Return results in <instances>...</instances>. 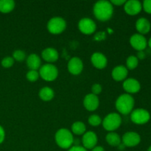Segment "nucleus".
<instances>
[{
    "label": "nucleus",
    "mask_w": 151,
    "mask_h": 151,
    "mask_svg": "<svg viewBox=\"0 0 151 151\" xmlns=\"http://www.w3.org/2000/svg\"><path fill=\"white\" fill-rule=\"evenodd\" d=\"M39 75L46 81H54L58 76V69L52 63H47L39 69Z\"/></svg>",
    "instance_id": "6"
},
{
    "label": "nucleus",
    "mask_w": 151,
    "mask_h": 151,
    "mask_svg": "<svg viewBox=\"0 0 151 151\" xmlns=\"http://www.w3.org/2000/svg\"><path fill=\"white\" fill-rule=\"evenodd\" d=\"M12 57L14 59V60H16L18 62H22L26 59V53L23 50H15L13 52V56Z\"/></svg>",
    "instance_id": "27"
},
{
    "label": "nucleus",
    "mask_w": 151,
    "mask_h": 151,
    "mask_svg": "<svg viewBox=\"0 0 151 151\" xmlns=\"http://www.w3.org/2000/svg\"><path fill=\"white\" fill-rule=\"evenodd\" d=\"M97 136L93 131H87L83 135L82 143L83 147L85 149H91L94 148L97 144Z\"/></svg>",
    "instance_id": "13"
},
{
    "label": "nucleus",
    "mask_w": 151,
    "mask_h": 151,
    "mask_svg": "<svg viewBox=\"0 0 151 151\" xmlns=\"http://www.w3.org/2000/svg\"><path fill=\"white\" fill-rule=\"evenodd\" d=\"M147 151H151V145L149 146V147L147 148Z\"/></svg>",
    "instance_id": "40"
},
{
    "label": "nucleus",
    "mask_w": 151,
    "mask_h": 151,
    "mask_svg": "<svg viewBox=\"0 0 151 151\" xmlns=\"http://www.w3.org/2000/svg\"><path fill=\"white\" fill-rule=\"evenodd\" d=\"M125 1H126L125 0H111V1H110V2L111 3L112 5L121 6V5H124Z\"/></svg>",
    "instance_id": "33"
},
{
    "label": "nucleus",
    "mask_w": 151,
    "mask_h": 151,
    "mask_svg": "<svg viewBox=\"0 0 151 151\" xmlns=\"http://www.w3.org/2000/svg\"><path fill=\"white\" fill-rule=\"evenodd\" d=\"M128 69H127L126 66L122 65L115 66L111 72L112 78L116 81H125L128 77Z\"/></svg>",
    "instance_id": "18"
},
{
    "label": "nucleus",
    "mask_w": 151,
    "mask_h": 151,
    "mask_svg": "<svg viewBox=\"0 0 151 151\" xmlns=\"http://www.w3.org/2000/svg\"><path fill=\"white\" fill-rule=\"evenodd\" d=\"M91 151H105V150L102 146H95L94 148L91 149Z\"/></svg>",
    "instance_id": "37"
},
{
    "label": "nucleus",
    "mask_w": 151,
    "mask_h": 151,
    "mask_svg": "<svg viewBox=\"0 0 151 151\" xmlns=\"http://www.w3.org/2000/svg\"><path fill=\"white\" fill-rule=\"evenodd\" d=\"M93 13L96 19L100 22H107L113 16L114 7L110 1H97L93 6Z\"/></svg>",
    "instance_id": "1"
},
{
    "label": "nucleus",
    "mask_w": 151,
    "mask_h": 151,
    "mask_svg": "<svg viewBox=\"0 0 151 151\" xmlns=\"http://www.w3.org/2000/svg\"><path fill=\"white\" fill-rule=\"evenodd\" d=\"M130 44L137 51H144L147 46V41L143 35L135 33L130 38Z\"/></svg>",
    "instance_id": "9"
},
{
    "label": "nucleus",
    "mask_w": 151,
    "mask_h": 151,
    "mask_svg": "<svg viewBox=\"0 0 151 151\" xmlns=\"http://www.w3.org/2000/svg\"><path fill=\"white\" fill-rule=\"evenodd\" d=\"M139 65V60L135 55H131L126 59V68L128 70L135 69Z\"/></svg>",
    "instance_id": "25"
},
{
    "label": "nucleus",
    "mask_w": 151,
    "mask_h": 151,
    "mask_svg": "<svg viewBox=\"0 0 151 151\" xmlns=\"http://www.w3.org/2000/svg\"><path fill=\"white\" fill-rule=\"evenodd\" d=\"M122 124V118L117 113L109 114L102 121V125L105 130L109 132H114L120 127Z\"/></svg>",
    "instance_id": "4"
},
{
    "label": "nucleus",
    "mask_w": 151,
    "mask_h": 151,
    "mask_svg": "<svg viewBox=\"0 0 151 151\" xmlns=\"http://www.w3.org/2000/svg\"><path fill=\"white\" fill-rule=\"evenodd\" d=\"M41 58L48 63H54L58 60L59 55L57 50L52 47H47L41 52Z\"/></svg>",
    "instance_id": "19"
},
{
    "label": "nucleus",
    "mask_w": 151,
    "mask_h": 151,
    "mask_svg": "<svg viewBox=\"0 0 151 151\" xmlns=\"http://www.w3.org/2000/svg\"><path fill=\"white\" fill-rule=\"evenodd\" d=\"M39 72L35 70H29L26 74V78L29 82H35L39 78Z\"/></svg>",
    "instance_id": "28"
},
{
    "label": "nucleus",
    "mask_w": 151,
    "mask_h": 151,
    "mask_svg": "<svg viewBox=\"0 0 151 151\" xmlns=\"http://www.w3.org/2000/svg\"><path fill=\"white\" fill-rule=\"evenodd\" d=\"M131 119L136 125H145L150 119V114L145 109H137L131 113Z\"/></svg>",
    "instance_id": "7"
},
{
    "label": "nucleus",
    "mask_w": 151,
    "mask_h": 151,
    "mask_svg": "<svg viewBox=\"0 0 151 151\" xmlns=\"http://www.w3.org/2000/svg\"><path fill=\"white\" fill-rule=\"evenodd\" d=\"M68 151H87L86 149L84 148L83 146L81 145H74L72 146Z\"/></svg>",
    "instance_id": "32"
},
{
    "label": "nucleus",
    "mask_w": 151,
    "mask_h": 151,
    "mask_svg": "<svg viewBox=\"0 0 151 151\" xmlns=\"http://www.w3.org/2000/svg\"><path fill=\"white\" fill-rule=\"evenodd\" d=\"M135 27L138 33L144 35L148 33L150 31L151 24L148 19L142 17L137 19V22H136Z\"/></svg>",
    "instance_id": "17"
},
{
    "label": "nucleus",
    "mask_w": 151,
    "mask_h": 151,
    "mask_svg": "<svg viewBox=\"0 0 151 151\" xmlns=\"http://www.w3.org/2000/svg\"><path fill=\"white\" fill-rule=\"evenodd\" d=\"M135 100L129 94H122L118 97L115 102V107L118 112L123 115H128L134 110Z\"/></svg>",
    "instance_id": "2"
},
{
    "label": "nucleus",
    "mask_w": 151,
    "mask_h": 151,
    "mask_svg": "<svg viewBox=\"0 0 151 151\" xmlns=\"http://www.w3.org/2000/svg\"><path fill=\"white\" fill-rule=\"evenodd\" d=\"M78 29L85 35H91L95 32L97 25L94 21L89 18H83L78 22Z\"/></svg>",
    "instance_id": "8"
},
{
    "label": "nucleus",
    "mask_w": 151,
    "mask_h": 151,
    "mask_svg": "<svg viewBox=\"0 0 151 151\" xmlns=\"http://www.w3.org/2000/svg\"><path fill=\"white\" fill-rule=\"evenodd\" d=\"M124 10L127 14L130 16H136L142 10V4L138 0L126 1L124 4Z\"/></svg>",
    "instance_id": "11"
},
{
    "label": "nucleus",
    "mask_w": 151,
    "mask_h": 151,
    "mask_svg": "<svg viewBox=\"0 0 151 151\" xmlns=\"http://www.w3.org/2000/svg\"><path fill=\"white\" fill-rule=\"evenodd\" d=\"M49 32L54 35L62 33L66 28V22L63 18L55 16L50 19L47 24Z\"/></svg>",
    "instance_id": "5"
},
{
    "label": "nucleus",
    "mask_w": 151,
    "mask_h": 151,
    "mask_svg": "<svg viewBox=\"0 0 151 151\" xmlns=\"http://www.w3.org/2000/svg\"><path fill=\"white\" fill-rule=\"evenodd\" d=\"M118 148H119L120 150H125V146L124 145L122 144V143H121V144L119 145V146H118Z\"/></svg>",
    "instance_id": "38"
},
{
    "label": "nucleus",
    "mask_w": 151,
    "mask_h": 151,
    "mask_svg": "<svg viewBox=\"0 0 151 151\" xmlns=\"http://www.w3.org/2000/svg\"><path fill=\"white\" fill-rule=\"evenodd\" d=\"M102 121L103 120L101 119V117L97 114L91 115V116H89V117L88 119V122L89 123V125L93 127H97L101 125Z\"/></svg>",
    "instance_id": "26"
},
{
    "label": "nucleus",
    "mask_w": 151,
    "mask_h": 151,
    "mask_svg": "<svg viewBox=\"0 0 151 151\" xmlns=\"http://www.w3.org/2000/svg\"><path fill=\"white\" fill-rule=\"evenodd\" d=\"M38 95L43 101L49 102L52 100L55 96V93L52 88L49 86H44L40 89Z\"/></svg>",
    "instance_id": "21"
},
{
    "label": "nucleus",
    "mask_w": 151,
    "mask_h": 151,
    "mask_svg": "<svg viewBox=\"0 0 151 151\" xmlns=\"http://www.w3.org/2000/svg\"><path fill=\"white\" fill-rule=\"evenodd\" d=\"M15 1L13 0H0V12L1 13H9L15 8Z\"/></svg>",
    "instance_id": "23"
},
{
    "label": "nucleus",
    "mask_w": 151,
    "mask_h": 151,
    "mask_svg": "<svg viewBox=\"0 0 151 151\" xmlns=\"http://www.w3.org/2000/svg\"><path fill=\"white\" fill-rule=\"evenodd\" d=\"M102 86L99 83H94L91 86V93L94 95H98L102 92Z\"/></svg>",
    "instance_id": "30"
},
{
    "label": "nucleus",
    "mask_w": 151,
    "mask_h": 151,
    "mask_svg": "<svg viewBox=\"0 0 151 151\" xmlns=\"http://www.w3.org/2000/svg\"><path fill=\"white\" fill-rule=\"evenodd\" d=\"M141 142V137L139 134L134 131L127 132L122 136V143L128 147H134L138 145Z\"/></svg>",
    "instance_id": "10"
},
{
    "label": "nucleus",
    "mask_w": 151,
    "mask_h": 151,
    "mask_svg": "<svg viewBox=\"0 0 151 151\" xmlns=\"http://www.w3.org/2000/svg\"><path fill=\"white\" fill-rule=\"evenodd\" d=\"M146 57V54L144 52V51H139L137 53V58H138V60H144Z\"/></svg>",
    "instance_id": "36"
},
{
    "label": "nucleus",
    "mask_w": 151,
    "mask_h": 151,
    "mask_svg": "<svg viewBox=\"0 0 151 151\" xmlns=\"http://www.w3.org/2000/svg\"><path fill=\"white\" fill-rule=\"evenodd\" d=\"M55 140L58 147L62 149L69 150L74 143V137L72 133L67 128H60L55 135Z\"/></svg>",
    "instance_id": "3"
},
{
    "label": "nucleus",
    "mask_w": 151,
    "mask_h": 151,
    "mask_svg": "<svg viewBox=\"0 0 151 151\" xmlns=\"http://www.w3.org/2000/svg\"><path fill=\"white\" fill-rule=\"evenodd\" d=\"M106 140L109 145L112 147H118L122 143V139L118 134L115 132H109L106 135Z\"/></svg>",
    "instance_id": "22"
},
{
    "label": "nucleus",
    "mask_w": 151,
    "mask_h": 151,
    "mask_svg": "<svg viewBox=\"0 0 151 151\" xmlns=\"http://www.w3.org/2000/svg\"><path fill=\"white\" fill-rule=\"evenodd\" d=\"M122 87L127 94H136L141 89V84L139 81L134 78H128L124 81Z\"/></svg>",
    "instance_id": "14"
},
{
    "label": "nucleus",
    "mask_w": 151,
    "mask_h": 151,
    "mask_svg": "<svg viewBox=\"0 0 151 151\" xmlns=\"http://www.w3.org/2000/svg\"><path fill=\"white\" fill-rule=\"evenodd\" d=\"M67 69L69 73L72 75H78L83 72V63L80 58L73 57L68 62Z\"/></svg>",
    "instance_id": "12"
},
{
    "label": "nucleus",
    "mask_w": 151,
    "mask_h": 151,
    "mask_svg": "<svg viewBox=\"0 0 151 151\" xmlns=\"http://www.w3.org/2000/svg\"><path fill=\"white\" fill-rule=\"evenodd\" d=\"M147 45H148L149 47L151 49V37L150 38V39H149V41H147Z\"/></svg>",
    "instance_id": "39"
},
{
    "label": "nucleus",
    "mask_w": 151,
    "mask_h": 151,
    "mask_svg": "<svg viewBox=\"0 0 151 151\" xmlns=\"http://www.w3.org/2000/svg\"><path fill=\"white\" fill-rule=\"evenodd\" d=\"M142 8L148 14H151V0H145L142 3Z\"/></svg>",
    "instance_id": "31"
},
{
    "label": "nucleus",
    "mask_w": 151,
    "mask_h": 151,
    "mask_svg": "<svg viewBox=\"0 0 151 151\" xmlns=\"http://www.w3.org/2000/svg\"><path fill=\"white\" fill-rule=\"evenodd\" d=\"M105 38H106V34L103 32L96 34L95 36H94V39L97 40V41H101V40L104 39Z\"/></svg>",
    "instance_id": "35"
},
{
    "label": "nucleus",
    "mask_w": 151,
    "mask_h": 151,
    "mask_svg": "<svg viewBox=\"0 0 151 151\" xmlns=\"http://www.w3.org/2000/svg\"><path fill=\"white\" fill-rule=\"evenodd\" d=\"M26 63L29 70L38 71V69H39L41 66V58L35 53H32L27 58Z\"/></svg>",
    "instance_id": "20"
},
{
    "label": "nucleus",
    "mask_w": 151,
    "mask_h": 151,
    "mask_svg": "<svg viewBox=\"0 0 151 151\" xmlns=\"http://www.w3.org/2000/svg\"><path fill=\"white\" fill-rule=\"evenodd\" d=\"M86 125L81 121L75 122L72 125V131L75 135H83L86 133Z\"/></svg>",
    "instance_id": "24"
},
{
    "label": "nucleus",
    "mask_w": 151,
    "mask_h": 151,
    "mask_svg": "<svg viewBox=\"0 0 151 151\" xmlns=\"http://www.w3.org/2000/svg\"><path fill=\"white\" fill-rule=\"evenodd\" d=\"M14 62L15 60L13 58V57L7 56V57L4 58L1 60V64L4 68H10L13 66Z\"/></svg>",
    "instance_id": "29"
},
{
    "label": "nucleus",
    "mask_w": 151,
    "mask_h": 151,
    "mask_svg": "<svg viewBox=\"0 0 151 151\" xmlns=\"http://www.w3.org/2000/svg\"><path fill=\"white\" fill-rule=\"evenodd\" d=\"M91 62L93 66L98 69H104L108 64L106 56L100 52H96L91 55Z\"/></svg>",
    "instance_id": "16"
},
{
    "label": "nucleus",
    "mask_w": 151,
    "mask_h": 151,
    "mask_svg": "<svg viewBox=\"0 0 151 151\" xmlns=\"http://www.w3.org/2000/svg\"><path fill=\"white\" fill-rule=\"evenodd\" d=\"M100 105V100L97 95L92 93L86 94L83 99V106L86 110L89 111H94L97 110Z\"/></svg>",
    "instance_id": "15"
},
{
    "label": "nucleus",
    "mask_w": 151,
    "mask_h": 151,
    "mask_svg": "<svg viewBox=\"0 0 151 151\" xmlns=\"http://www.w3.org/2000/svg\"><path fill=\"white\" fill-rule=\"evenodd\" d=\"M4 139H5V131L3 127L0 125V145L4 141Z\"/></svg>",
    "instance_id": "34"
}]
</instances>
